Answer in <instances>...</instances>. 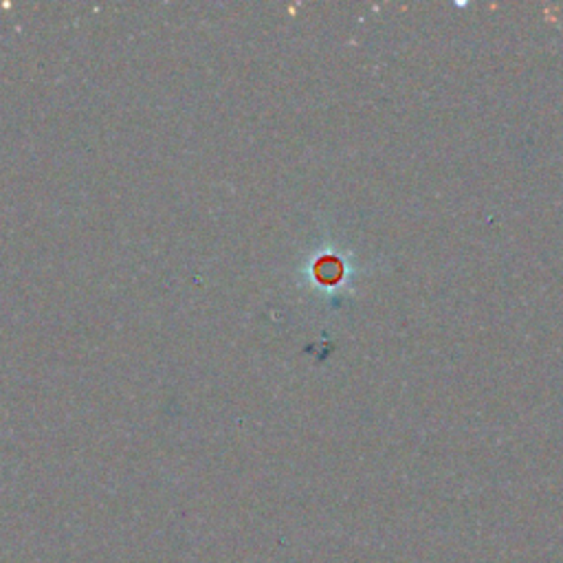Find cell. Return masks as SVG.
<instances>
[{
    "mask_svg": "<svg viewBox=\"0 0 563 563\" xmlns=\"http://www.w3.org/2000/svg\"><path fill=\"white\" fill-rule=\"evenodd\" d=\"M315 271H317V277L324 282V284H335V282L341 277V265L335 257H321Z\"/></svg>",
    "mask_w": 563,
    "mask_h": 563,
    "instance_id": "1",
    "label": "cell"
}]
</instances>
